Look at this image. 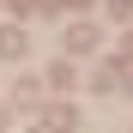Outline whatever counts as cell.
I'll list each match as a JSON object with an SVG mask.
<instances>
[{"label":"cell","instance_id":"obj_1","mask_svg":"<svg viewBox=\"0 0 133 133\" xmlns=\"http://www.w3.org/2000/svg\"><path fill=\"white\" fill-rule=\"evenodd\" d=\"M0 55H6V61L24 55V30H0Z\"/></svg>","mask_w":133,"mask_h":133},{"label":"cell","instance_id":"obj_2","mask_svg":"<svg viewBox=\"0 0 133 133\" xmlns=\"http://www.w3.org/2000/svg\"><path fill=\"white\" fill-rule=\"evenodd\" d=\"M91 42H97L91 24H73V30H66V49H91Z\"/></svg>","mask_w":133,"mask_h":133},{"label":"cell","instance_id":"obj_3","mask_svg":"<svg viewBox=\"0 0 133 133\" xmlns=\"http://www.w3.org/2000/svg\"><path fill=\"white\" fill-rule=\"evenodd\" d=\"M73 121H79V115H73V109H49V127H55V133H61V127H66V133H73Z\"/></svg>","mask_w":133,"mask_h":133}]
</instances>
